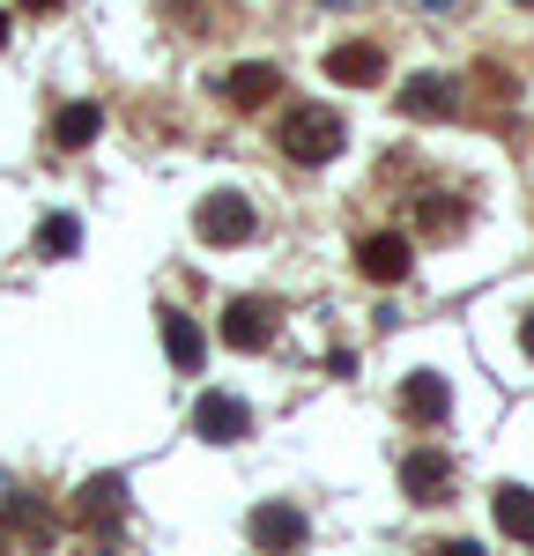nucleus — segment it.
<instances>
[{
	"label": "nucleus",
	"mask_w": 534,
	"mask_h": 556,
	"mask_svg": "<svg viewBox=\"0 0 534 556\" xmlns=\"http://www.w3.org/2000/svg\"><path fill=\"white\" fill-rule=\"evenodd\" d=\"M512 8H534V0H512Z\"/></svg>",
	"instance_id": "nucleus-22"
},
{
	"label": "nucleus",
	"mask_w": 534,
	"mask_h": 556,
	"mask_svg": "<svg viewBox=\"0 0 534 556\" xmlns=\"http://www.w3.org/2000/svg\"><path fill=\"white\" fill-rule=\"evenodd\" d=\"M275 89H282V75H275L267 60H245V67H230V75H223V97H230V104H245V112L267 104Z\"/></svg>",
	"instance_id": "nucleus-12"
},
{
	"label": "nucleus",
	"mask_w": 534,
	"mask_h": 556,
	"mask_svg": "<svg viewBox=\"0 0 534 556\" xmlns=\"http://www.w3.org/2000/svg\"><path fill=\"white\" fill-rule=\"evenodd\" d=\"M245 534H253V549L267 556H282V549H305V513L297 505H253V519H245Z\"/></svg>",
	"instance_id": "nucleus-6"
},
{
	"label": "nucleus",
	"mask_w": 534,
	"mask_h": 556,
	"mask_svg": "<svg viewBox=\"0 0 534 556\" xmlns=\"http://www.w3.org/2000/svg\"><path fill=\"white\" fill-rule=\"evenodd\" d=\"M275 141H282V156H297V164H334L342 141H349V127H342V112H327V104H297Z\"/></svg>",
	"instance_id": "nucleus-1"
},
{
	"label": "nucleus",
	"mask_w": 534,
	"mask_h": 556,
	"mask_svg": "<svg viewBox=\"0 0 534 556\" xmlns=\"http://www.w3.org/2000/svg\"><path fill=\"white\" fill-rule=\"evenodd\" d=\"M253 201L245 193H208L201 208H193V230H201V245H245L253 238Z\"/></svg>",
	"instance_id": "nucleus-2"
},
{
	"label": "nucleus",
	"mask_w": 534,
	"mask_h": 556,
	"mask_svg": "<svg viewBox=\"0 0 534 556\" xmlns=\"http://www.w3.org/2000/svg\"><path fill=\"white\" fill-rule=\"evenodd\" d=\"M164 356H171L178 371L193 379V371L208 364V334H201V327H193L186 312H164Z\"/></svg>",
	"instance_id": "nucleus-11"
},
{
	"label": "nucleus",
	"mask_w": 534,
	"mask_h": 556,
	"mask_svg": "<svg viewBox=\"0 0 534 556\" xmlns=\"http://www.w3.org/2000/svg\"><path fill=\"white\" fill-rule=\"evenodd\" d=\"M119 497H127V475H89L82 482V513H119Z\"/></svg>",
	"instance_id": "nucleus-16"
},
{
	"label": "nucleus",
	"mask_w": 534,
	"mask_h": 556,
	"mask_svg": "<svg viewBox=\"0 0 534 556\" xmlns=\"http://www.w3.org/2000/svg\"><path fill=\"white\" fill-rule=\"evenodd\" d=\"M15 8H23V15H52L60 0H15Z\"/></svg>",
	"instance_id": "nucleus-17"
},
{
	"label": "nucleus",
	"mask_w": 534,
	"mask_h": 556,
	"mask_svg": "<svg viewBox=\"0 0 534 556\" xmlns=\"http://www.w3.org/2000/svg\"><path fill=\"white\" fill-rule=\"evenodd\" d=\"M97 134H104V104H89V97L60 104V119H52V141H60V149H89Z\"/></svg>",
	"instance_id": "nucleus-13"
},
{
	"label": "nucleus",
	"mask_w": 534,
	"mask_h": 556,
	"mask_svg": "<svg viewBox=\"0 0 534 556\" xmlns=\"http://www.w3.org/2000/svg\"><path fill=\"white\" fill-rule=\"evenodd\" d=\"M490 513H497V534H505V542H534V490L527 482H505V490L490 497Z\"/></svg>",
	"instance_id": "nucleus-10"
},
{
	"label": "nucleus",
	"mask_w": 534,
	"mask_h": 556,
	"mask_svg": "<svg viewBox=\"0 0 534 556\" xmlns=\"http://www.w3.org/2000/svg\"><path fill=\"white\" fill-rule=\"evenodd\" d=\"M267 342H275V304H260V298H230L223 304V349L260 356Z\"/></svg>",
	"instance_id": "nucleus-5"
},
{
	"label": "nucleus",
	"mask_w": 534,
	"mask_h": 556,
	"mask_svg": "<svg viewBox=\"0 0 534 556\" xmlns=\"http://www.w3.org/2000/svg\"><path fill=\"white\" fill-rule=\"evenodd\" d=\"M400 408L416 416V424H445V408H453V393H445L438 371H416V379L400 386Z\"/></svg>",
	"instance_id": "nucleus-14"
},
{
	"label": "nucleus",
	"mask_w": 534,
	"mask_h": 556,
	"mask_svg": "<svg viewBox=\"0 0 534 556\" xmlns=\"http://www.w3.org/2000/svg\"><path fill=\"white\" fill-rule=\"evenodd\" d=\"M193 438L238 445V438H253V408H245L238 393H201V401H193Z\"/></svg>",
	"instance_id": "nucleus-4"
},
{
	"label": "nucleus",
	"mask_w": 534,
	"mask_h": 556,
	"mask_svg": "<svg viewBox=\"0 0 534 556\" xmlns=\"http://www.w3.org/2000/svg\"><path fill=\"white\" fill-rule=\"evenodd\" d=\"M453 112H460V89L445 75H416L400 89V119H453Z\"/></svg>",
	"instance_id": "nucleus-7"
},
{
	"label": "nucleus",
	"mask_w": 534,
	"mask_h": 556,
	"mask_svg": "<svg viewBox=\"0 0 534 556\" xmlns=\"http://www.w3.org/2000/svg\"><path fill=\"white\" fill-rule=\"evenodd\" d=\"M327 75H334V83H349V89H364V83H379V75H386V52H379V45H364V38H349V45H334V52H327Z\"/></svg>",
	"instance_id": "nucleus-8"
},
{
	"label": "nucleus",
	"mask_w": 534,
	"mask_h": 556,
	"mask_svg": "<svg viewBox=\"0 0 534 556\" xmlns=\"http://www.w3.org/2000/svg\"><path fill=\"white\" fill-rule=\"evenodd\" d=\"M520 342H527V356H534V312H527V327H520Z\"/></svg>",
	"instance_id": "nucleus-19"
},
{
	"label": "nucleus",
	"mask_w": 534,
	"mask_h": 556,
	"mask_svg": "<svg viewBox=\"0 0 534 556\" xmlns=\"http://www.w3.org/2000/svg\"><path fill=\"white\" fill-rule=\"evenodd\" d=\"M0 556H8V534H0Z\"/></svg>",
	"instance_id": "nucleus-21"
},
{
	"label": "nucleus",
	"mask_w": 534,
	"mask_h": 556,
	"mask_svg": "<svg viewBox=\"0 0 534 556\" xmlns=\"http://www.w3.org/2000/svg\"><path fill=\"white\" fill-rule=\"evenodd\" d=\"M445 556H483V549L475 542H445Z\"/></svg>",
	"instance_id": "nucleus-18"
},
{
	"label": "nucleus",
	"mask_w": 534,
	"mask_h": 556,
	"mask_svg": "<svg viewBox=\"0 0 534 556\" xmlns=\"http://www.w3.org/2000/svg\"><path fill=\"white\" fill-rule=\"evenodd\" d=\"M445 482H453V460H445V453H408V460H400V490H408L416 505H438Z\"/></svg>",
	"instance_id": "nucleus-9"
},
{
	"label": "nucleus",
	"mask_w": 534,
	"mask_h": 556,
	"mask_svg": "<svg viewBox=\"0 0 534 556\" xmlns=\"http://www.w3.org/2000/svg\"><path fill=\"white\" fill-rule=\"evenodd\" d=\"M0 52H8V8H0Z\"/></svg>",
	"instance_id": "nucleus-20"
},
{
	"label": "nucleus",
	"mask_w": 534,
	"mask_h": 556,
	"mask_svg": "<svg viewBox=\"0 0 534 556\" xmlns=\"http://www.w3.org/2000/svg\"><path fill=\"white\" fill-rule=\"evenodd\" d=\"M408 267H416V245H408L400 230H371V238L356 245V275H364V282H379V290L408 282Z\"/></svg>",
	"instance_id": "nucleus-3"
},
{
	"label": "nucleus",
	"mask_w": 534,
	"mask_h": 556,
	"mask_svg": "<svg viewBox=\"0 0 534 556\" xmlns=\"http://www.w3.org/2000/svg\"><path fill=\"white\" fill-rule=\"evenodd\" d=\"M75 245H82V223H75V215H44V230H38V253L67 260Z\"/></svg>",
	"instance_id": "nucleus-15"
}]
</instances>
